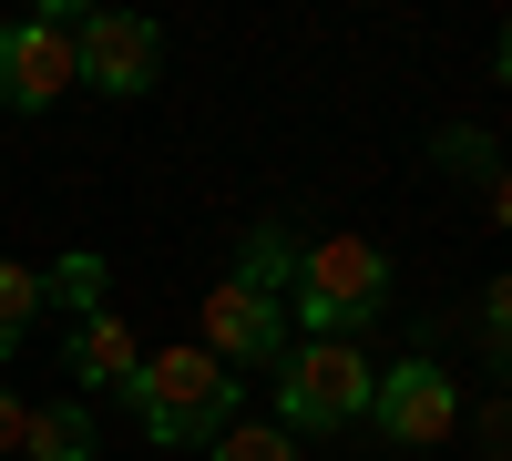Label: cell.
I'll return each instance as SVG.
<instances>
[{"label": "cell", "mask_w": 512, "mask_h": 461, "mask_svg": "<svg viewBox=\"0 0 512 461\" xmlns=\"http://www.w3.org/2000/svg\"><path fill=\"white\" fill-rule=\"evenodd\" d=\"M72 93V11H41L0 31V113H41Z\"/></svg>", "instance_id": "obj_6"}, {"label": "cell", "mask_w": 512, "mask_h": 461, "mask_svg": "<svg viewBox=\"0 0 512 461\" xmlns=\"http://www.w3.org/2000/svg\"><path fill=\"white\" fill-rule=\"evenodd\" d=\"M216 369H236V359H287V298H256V287H236V277H216L205 287V339H195Z\"/></svg>", "instance_id": "obj_7"}, {"label": "cell", "mask_w": 512, "mask_h": 461, "mask_svg": "<svg viewBox=\"0 0 512 461\" xmlns=\"http://www.w3.org/2000/svg\"><path fill=\"white\" fill-rule=\"evenodd\" d=\"M41 328V267H21V257H0V359H11L21 339Z\"/></svg>", "instance_id": "obj_10"}, {"label": "cell", "mask_w": 512, "mask_h": 461, "mask_svg": "<svg viewBox=\"0 0 512 461\" xmlns=\"http://www.w3.org/2000/svg\"><path fill=\"white\" fill-rule=\"evenodd\" d=\"M205 461H297V441L277 421H226L216 441H205Z\"/></svg>", "instance_id": "obj_12"}, {"label": "cell", "mask_w": 512, "mask_h": 461, "mask_svg": "<svg viewBox=\"0 0 512 461\" xmlns=\"http://www.w3.org/2000/svg\"><path fill=\"white\" fill-rule=\"evenodd\" d=\"M379 298H390V257L369 236L297 246V318H308V339H349L359 318H379Z\"/></svg>", "instance_id": "obj_2"}, {"label": "cell", "mask_w": 512, "mask_h": 461, "mask_svg": "<svg viewBox=\"0 0 512 461\" xmlns=\"http://www.w3.org/2000/svg\"><path fill=\"white\" fill-rule=\"evenodd\" d=\"M277 410H287V441L297 431H349V421H369V359L349 349V339H297L287 359H277Z\"/></svg>", "instance_id": "obj_3"}, {"label": "cell", "mask_w": 512, "mask_h": 461, "mask_svg": "<svg viewBox=\"0 0 512 461\" xmlns=\"http://www.w3.org/2000/svg\"><path fill=\"white\" fill-rule=\"evenodd\" d=\"M451 421H461V390H451L441 359H400L390 380H369V431L379 441L431 451V441H451Z\"/></svg>", "instance_id": "obj_5"}, {"label": "cell", "mask_w": 512, "mask_h": 461, "mask_svg": "<svg viewBox=\"0 0 512 461\" xmlns=\"http://www.w3.org/2000/svg\"><path fill=\"white\" fill-rule=\"evenodd\" d=\"M154 62H164L154 21H134V11H72V82L134 103V93H154Z\"/></svg>", "instance_id": "obj_4"}, {"label": "cell", "mask_w": 512, "mask_h": 461, "mask_svg": "<svg viewBox=\"0 0 512 461\" xmlns=\"http://www.w3.org/2000/svg\"><path fill=\"white\" fill-rule=\"evenodd\" d=\"M236 287H256V298H287V287H297V236L287 226H256L246 246H236V267H226Z\"/></svg>", "instance_id": "obj_9"}, {"label": "cell", "mask_w": 512, "mask_h": 461, "mask_svg": "<svg viewBox=\"0 0 512 461\" xmlns=\"http://www.w3.org/2000/svg\"><path fill=\"white\" fill-rule=\"evenodd\" d=\"M21 451H31V461H93V421H82V410H31V421H21Z\"/></svg>", "instance_id": "obj_11"}, {"label": "cell", "mask_w": 512, "mask_h": 461, "mask_svg": "<svg viewBox=\"0 0 512 461\" xmlns=\"http://www.w3.org/2000/svg\"><path fill=\"white\" fill-rule=\"evenodd\" d=\"M41 308H72V318H93V308H103V257H62L52 277H41Z\"/></svg>", "instance_id": "obj_13"}, {"label": "cell", "mask_w": 512, "mask_h": 461, "mask_svg": "<svg viewBox=\"0 0 512 461\" xmlns=\"http://www.w3.org/2000/svg\"><path fill=\"white\" fill-rule=\"evenodd\" d=\"M134 359H144V339H134L113 308H93V318L72 328V380H82V390H123V380H134Z\"/></svg>", "instance_id": "obj_8"}, {"label": "cell", "mask_w": 512, "mask_h": 461, "mask_svg": "<svg viewBox=\"0 0 512 461\" xmlns=\"http://www.w3.org/2000/svg\"><path fill=\"white\" fill-rule=\"evenodd\" d=\"M123 400H134V421H144L164 451H205V441L246 410V400H236V369H216L195 339H185V349H144L134 380H123Z\"/></svg>", "instance_id": "obj_1"}, {"label": "cell", "mask_w": 512, "mask_h": 461, "mask_svg": "<svg viewBox=\"0 0 512 461\" xmlns=\"http://www.w3.org/2000/svg\"><path fill=\"white\" fill-rule=\"evenodd\" d=\"M21 421H31V400H11V390H0V451H21Z\"/></svg>", "instance_id": "obj_14"}]
</instances>
